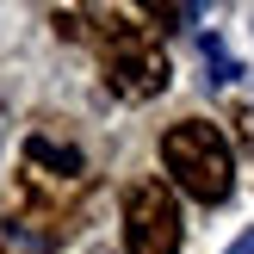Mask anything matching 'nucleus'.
Listing matches in <instances>:
<instances>
[{
	"label": "nucleus",
	"instance_id": "20e7f679",
	"mask_svg": "<svg viewBox=\"0 0 254 254\" xmlns=\"http://www.w3.org/2000/svg\"><path fill=\"white\" fill-rule=\"evenodd\" d=\"M25 161H31V174H44V180H81L87 174V161H81V149L74 143H56V136H25Z\"/></svg>",
	"mask_w": 254,
	"mask_h": 254
},
{
	"label": "nucleus",
	"instance_id": "0eeeda50",
	"mask_svg": "<svg viewBox=\"0 0 254 254\" xmlns=\"http://www.w3.org/2000/svg\"><path fill=\"white\" fill-rule=\"evenodd\" d=\"M230 254H254V230H248V236H242V242H236Z\"/></svg>",
	"mask_w": 254,
	"mask_h": 254
},
{
	"label": "nucleus",
	"instance_id": "7ed1b4c3",
	"mask_svg": "<svg viewBox=\"0 0 254 254\" xmlns=\"http://www.w3.org/2000/svg\"><path fill=\"white\" fill-rule=\"evenodd\" d=\"M186 242V217H180V198H174L168 180H136L124 192V248L130 254H180Z\"/></svg>",
	"mask_w": 254,
	"mask_h": 254
},
{
	"label": "nucleus",
	"instance_id": "39448f33",
	"mask_svg": "<svg viewBox=\"0 0 254 254\" xmlns=\"http://www.w3.org/2000/svg\"><path fill=\"white\" fill-rule=\"evenodd\" d=\"M205 62H211V81H217V87H223V81H236V74H242V68H236V56H230V50L217 44V37H205Z\"/></svg>",
	"mask_w": 254,
	"mask_h": 254
},
{
	"label": "nucleus",
	"instance_id": "423d86ee",
	"mask_svg": "<svg viewBox=\"0 0 254 254\" xmlns=\"http://www.w3.org/2000/svg\"><path fill=\"white\" fill-rule=\"evenodd\" d=\"M230 124H236V136L254 149V112H248V106H236V112H230Z\"/></svg>",
	"mask_w": 254,
	"mask_h": 254
},
{
	"label": "nucleus",
	"instance_id": "f03ea898",
	"mask_svg": "<svg viewBox=\"0 0 254 254\" xmlns=\"http://www.w3.org/2000/svg\"><path fill=\"white\" fill-rule=\"evenodd\" d=\"M99 62H106V87L124 99V106H143L168 87V56L149 37V25H130V12H99Z\"/></svg>",
	"mask_w": 254,
	"mask_h": 254
},
{
	"label": "nucleus",
	"instance_id": "f257e3e1",
	"mask_svg": "<svg viewBox=\"0 0 254 254\" xmlns=\"http://www.w3.org/2000/svg\"><path fill=\"white\" fill-rule=\"evenodd\" d=\"M161 168L174 174L186 198L198 205H223L236 192V155H230V136L217 130L211 118H180L168 136H161Z\"/></svg>",
	"mask_w": 254,
	"mask_h": 254
}]
</instances>
